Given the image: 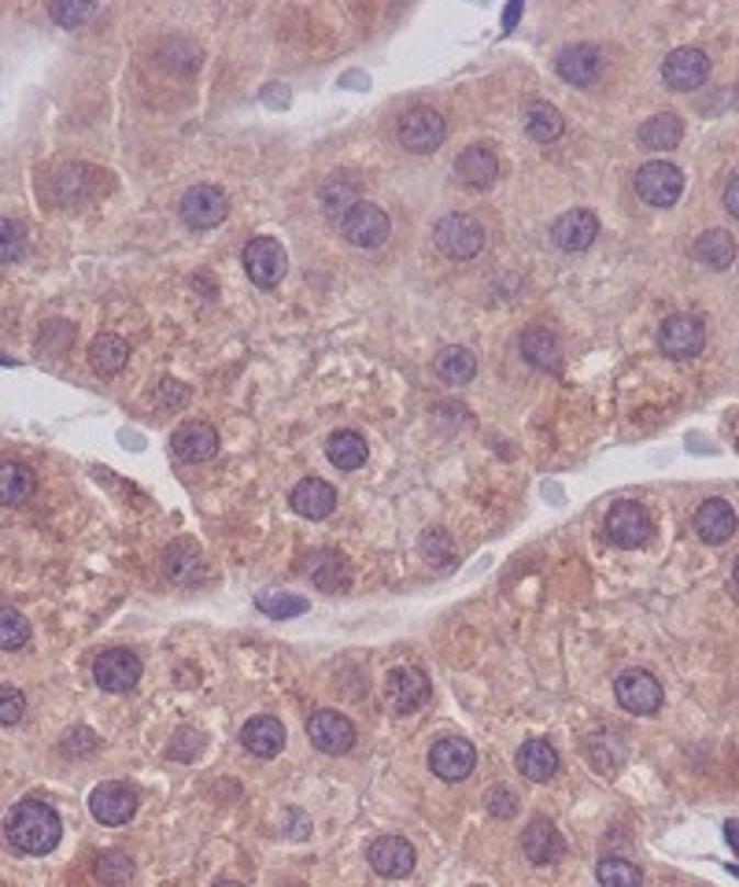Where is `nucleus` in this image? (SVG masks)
Here are the masks:
<instances>
[{"label": "nucleus", "mask_w": 739, "mask_h": 887, "mask_svg": "<svg viewBox=\"0 0 739 887\" xmlns=\"http://www.w3.org/2000/svg\"><path fill=\"white\" fill-rule=\"evenodd\" d=\"M215 887H245V884H237V880H219Z\"/></svg>", "instance_id": "nucleus-52"}, {"label": "nucleus", "mask_w": 739, "mask_h": 887, "mask_svg": "<svg viewBox=\"0 0 739 887\" xmlns=\"http://www.w3.org/2000/svg\"><path fill=\"white\" fill-rule=\"evenodd\" d=\"M164 573L175 584H192L204 577V554L192 540H175L164 551Z\"/></svg>", "instance_id": "nucleus-27"}, {"label": "nucleus", "mask_w": 739, "mask_h": 887, "mask_svg": "<svg viewBox=\"0 0 739 887\" xmlns=\"http://www.w3.org/2000/svg\"><path fill=\"white\" fill-rule=\"evenodd\" d=\"M89 810L100 824H126L137 813V795L119 781H108L89 795Z\"/></svg>", "instance_id": "nucleus-17"}, {"label": "nucleus", "mask_w": 739, "mask_h": 887, "mask_svg": "<svg viewBox=\"0 0 739 887\" xmlns=\"http://www.w3.org/2000/svg\"><path fill=\"white\" fill-rule=\"evenodd\" d=\"M518 770H522L525 781L548 784V781L559 776L562 759H559V751H555L548 740H525L522 751H518Z\"/></svg>", "instance_id": "nucleus-23"}, {"label": "nucleus", "mask_w": 739, "mask_h": 887, "mask_svg": "<svg viewBox=\"0 0 739 887\" xmlns=\"http://www.w3.org/2000/svg\"><path fill=\"white\" fill-rule=\"evenodd\" d=\"M97 751V732L93 729H70L64 736V754H93Z\"/></svg>", "instance_id": "nucleus-45"}, {"label": "nucleus", "mask_w": 739, "mask_h": 887, "mask_svg": "<svg viewBox=\"0 0 739 887\" xmlns=\"http://www.w3.org/2000/svg\"><path fill=\"white\" fill-rule=\"evenodd\" d=\"M595 876L603 887H643L640 865H632L629 858H603L595 865Z\"/></svg>", "instance_id": "nucleus-38"}, {"label": "nucleus", "mask_w": 739, "mask_h": 887, "mask_svg": "<svg viewBox=\"0 0 739 887\" xmlns=\"http://www.w3.org/2000/svg\"><path fill=\"white\" fill-rule=\"evenodd\" d=\"M326 456H329V462H333V467H337V470H359L362 462H367L370 448H367V440H362V433H356V429H340V433H333V437H329Z\"/></svg>", "instance_id": "nucleus-33"}, {"label": "nucleus", "mask_w": 739, "mask_h": 887, "mask_svg": "<svg viewBox=\"0 0 739 887\" xmlns=\"http://www.w3.org/2000/svg\"><path fill=\"white\" fill-rule=\"evenodd\" d=\"M455 178L462 181L473 193H484L495 178H500V156L492 145H470L462 148V156L455 159Z\"/></svg>", "instance_id": "nucleus-15"}, {"label": "nucleus", "mask_w": 739, "mask_h": 887, "mask_svg": "<svg viewBox=\"0 0 739 887\" xmlns=\"http://www.w3.org/2000/svg\"><path fill=\"white\" fill-rule=\"evenodd\" d=\"M384 695H389V703L400 714H411L425 707V699H429V681H425V673L414 670V665H400V670H392L389 677H384Z\"/></svg>", "instance_id": "nucleus-18"}, {"label": "nucleus", "mask_w": 739, "mask_h": 887, "mask_svg": "<svg viewBox=\"0 0 739 887\" xmlns=\"http://www.w3.org/2000/svg\"><path fill=\"white\" fill-rule=\"evenodd\" d=\"M732 581H736V592H739V559H736V566H732Z\"/></svg>", "instance_id": "nucleus-53"}, {"label": "nucleus", "mask_w": 739, "mask_h": 887, "mask_svg": "<svg viewBox=\"0 0 739 887\" xmlns=\"http://www.w3.org/2000/svg\"><path fill=\"white\" fill-rule=\"evenodd\" d=\"M245 270L251 278V285L259 289H275L289 270V256L281 248V240L275 237H251L245 245Z\"/></svg>", "instance_id": "nucleus-6"}, {"label": "nucleus", "mask_w": 739, "mask_h": 887, "mask_svg": "<svg viewBox=\"0 0 739 887\" xmlns=\"http://www.w3.org/2000/svg\"><path fill=\"white\" fill-rule=\"evenodd\" d=\"M555 70H559L562 82H570L576 89L595 86L603 75V53L595 45H570L555 59Z\"/></svg>", "instance_id": "nucleus-16"}, {"label": "nucleus", "mask_w": 739, "mask_h": 887, "mask_svg": "<svg viewBox=\"0 0 739 887\" xmlns=\"http://www.w3.org/2000/svg\"><path fill=\"white\" fill-rule=\"evenodd\" d=\"M522 351H525V359H529L536 370H551V374H559V370H562V345H559V337L548 333V329H529V333H525Z\"/></svg>", "instance_id": "nucleus-31"}, {"label": "nucleus", "mask_w": 739, "mask_h": 887, "mask_svg": "<svg viewBox=\"0 0 739 887\" xmlns=\"http://www.w3.org/2000/svg\"><path fill=\"white\" fill-rule=\"evenodd\" d=\"M595 237H600V218H595L592 211H584V207L566 211V215L555 218V226H551V240L562 251H584V248H592Z\"/></svg>", "instance_id": "nucleus-19"}, {"label": "nucleus", "mask_w": 739, "mask_h": 887, "mask_svg": "<svg viewBox=\"0 0 739 887\" xmlns=\"http://www.w3.org/2000/svg\"><path fill=\"white\" fill-rule=\"evenodd\" d=\"M26 714V695L15 688H0V725H19Z\"/></svg>", "instance_id": "nucleus-43"}, {"label": "nucleus", "mask_w": 739, "mask_h": 887, "mask_svg": "<svg viewBox=\"0 0 739 887\" xmlns=\"http://www.w3.org/2000/svg\"><path fill=\"white\" fill-rule=\"evenodd\" d=\"M437 374L444 385H470L473 374H478V359L470 356L466 348H440L437 356Z\"/></svg>", "instance_id": "nucleus-37"}, {"label": "nucleus", "mask_w": 739, "mask_h": 887, "mask_svg": "<svg viewBox=\"0 0 739 887\" xmlns=\"http://www.w3.org/2000/svg\"><path fill=\"white\" fill-rule=\"evenodd\" d=\"M340 234H344V240H348V245L373 251V248H381L384 240H389L392 222H389V215H384L378 204H370V200H359V204L340 218Z\"/></svg>", "instance_id": "nucleus-5"}, {"label": "nucleus", "mask_w": 739, "mask_h": 887, "mask_svg": "<svg viewBox=\"0 0 739 887\" xmlns=\"http://www.w3.org/2000/svg\"><path fill=\"white\" fill-rule=\"evenodd\" d=\"M525 130H529L533 141H540V145H551V141L562 137V111L548 104V100H533L529 111H525Z\"/></svg>", "instance_id": "nucleus-36"}, {"label": "nucleus", "mask_w": 739, "mask_h": 887, "mask_svg": "<svg viewBox=\"0 0 739 887\" xmlns=\"http://www.w3.org/2000/svg\"><path fill=\"white\" fill-rule=\"evenodd\" d=\"M725 843L736 851V858H739V821H725Z\"/></svg>", "instance_id": "nucleus-50"}, {"label": "nucleus", "mask_w": 739, "mask_h": 887, "mask_svg": "<svg viewBox=\"0 0 739 887\" xmlns=\"http://www.w3.org/2000/svg\"><path fill=\"white\" fill-rule=\"evenodd\" d=\"M26 226L15 218H0V263H19L26 256Z\"/></svg>", "instance_id": "nucleus-41"}, {"label": "nucleus", "mask_w": 739, "mask_h": 887, "mask_svg": "<svg viewBox=\"0 0 739 887\" xmlns=\"http://www.w3.org/2000/svg\"><path fill=\"white\" fill-rule=\"evenodd\" d=\"M396 137H400V145L407 148V153L429 156V153H437V148L444 145L448 126H444V119L433 108H411V111H403V115H400Z\"/></svg>", "instance_id": "nucleus-3"}, {"label": "nucleus", "mask_w": 739, "mask_h": 887, "mask_svg": "<svg viewBox=\"0 0 739 887\" xmlns=\"http://www.w3.org/2000/svg\"><path fill=\"white\" fill-rule=\"evenodd\" d=\"M89 362H93L97 374H119V370L130 362V345L123 337H115V333H100V337L89 345Z\"/></svg>", "instance_id": "nucleus-34"}, {"label": "nucleus", "mask_w": 739, "mask_h": 887, "mask_svg": "<svg viewBox=\"0 0 739 887\" xmlns=\"http://www.w3.org/2000/svg\"><path fill=\"white\" fill-rule=\"evenodd\" d=\"M256 607L262 614H270V618H296V614L307 610V599H300V596H285V592H259V599H256Z\"/></svg>", "instance_id": "nucleus-42"}, {"label": "nucleus", "mask_w": 739, "mask_h": 887, "mask_svg": "<svg viewBox=\"0 0 739 887\" xmlns=\"http://www.w3.org/2000/svg\"><path fill=\"white\" fill-rule=\"evenodd\" d=\"M422 551L429 554V559L448 562V559H451V540H448V532H444V529H433L429 537L422 540Z\"/></svg>", "instance_id": "nucleus-47"}, {"label": "nucleus", "mask_w": 739, "mask_h": 887, "mask_svg": "<svg viewBox=\"0 0 739 887\" xmlns=\"http://www.w3.org/2000/svg\"><path fill=\"white\" fill-rule=\"evenodd\" d=\"M522 851H525V858H529L533 865H551V862L562 858L566 843H562L559 829H555L548 818H533L529 829L522 832Z\"/></svg>", "instance_id": "nucleus-22"}, {"label": "nucleus", "mask_w": 739, "mask_h": 887, "mask_svg": "<svg viewBox=\"0 0 739 887\" xmlns=\"http://www.w3.org/2000/svg\"><path fill=\"white\" fill-rule=\"evenodd\" d=\"M37 478L26 462H0V507H19L34 496Z\"/></svg>", "instance_id": "nucleus-29"}, {"label": "nucleus", "mask_w": 739, "mask_h": 887, "mask_svg": "<svg viewBox=\"0 0 739 887\" xmlns=\"http://www.w3.org/2000/svg\"><path fill=\"white\" fill-rule=\"evenodd\" d=\"M695 532L703 543H725L736 532V510L725 499H706L695 510Z\"/></svg>", "instance_id": "nucleus-25"}, {"label": "nucleus", "mask_w": 739, "mask_h": 887, "mask_svg": "<svg viewBox=\"0 0 739 887\" xmlns=\"http://www.w3.org/2000/svg\"><path fill=\"white\" fill-rule=\"evenodd\" d=\"M181 222L192 229H215L222 218H226V211H229V200L222 189L215 186H192L186 197H181Z\"/></svg>", "instance_id": "nucleus-12"}, {"label": "nucleus", "mask_w": 739, "mask_h": 887, "mask_svg": "<svg viewBox=\"0 0 739 887\" xmlns=\"http://www.w3.org/2000/svg\"><path fill=\"white\" fill-rule=\"evenodd\" d=\"M518 19H522V4H511L507 15H503V30H511L514 23H518Z\"/></svg>", "instance_id": "nucleus-51"}, {"label": "nucleus", "mask_w": 739, "mask_h": 887, "mask_svg": "<svg viewBox=\"0 0 739 887\" xmlns=\"http://www.w3.org/2000/svg\"><path fill=\"white\" fill-rule=\"evenodd\" d=\"M311 581H315L318 592H344L351 581V570H348V559H344L340 551H318L315 559H311Z\"/></svg>", "instance_id": "nucleus-30"}, {"label": "nucleus", "mask_w": 739, "mask_h": 887, "mask_svg": "<svg viewBox=\"0 0 739 887\" xmlns=\"http://www.w3.org/2000/svg\"><path fill=\"white\" fill-rule=\"evenodd\" d=\"M359 200H362L359 197V181L348 178V175H333V178H326V186H322V207H326V215L337 222V226H340V218L359 204Z\"/></svg>", "instance_id": "nucleus-32"}, {"label": "nucleus", "mask_w": 739, "mask_h": 887, "mask_svg": "<svg viewBox=\"0 0 739 887\" xmlns=\"http://www.w3.org/2000/svg\"><path fill=\"white\" fill-rule=\"evenodd\" d=\"M414 846L407 840H400V835H381V840H373L370 846V869L378 876H389V880H400V876H407L414 869Z\"/></svg>", "instance_id": "nucleus-20"}, {"label": "nucleus", "mask_w": 739, "mask_h": 887, "mask_svg": "<svg viewBox=\"0 0 739 887\" xmlns=\"http://www.w3.org/2000/svg\"><path fill=\"white\" fill-rule=\"evenodd\" d=\"M614 692H617V703H622L629 714H658L665 703V692L662 684H658L654 673L647 670H625L622 677L614 681Z\"/></svg>", "instance_id": "nucleus-8"}, {"label": "nucleus", "mask_w": 739, "mask_h": 887, "mask_svg": "<svg viewBox=\"0 0 739 887\" xmlns=\"http://www.w3.org/2000/svg\"><path fill=\"white\" fill-rule=\"evenodd\" d=\"M603 532L614 548H643L647 537H651V514L640 503H614L603 521Z\"/></svg>", "instance_id": "nucleus-7"}, {"label": "nucleus", "mask_w": 739, "mask_h": 887, "mask_svg": "<svg viewBox=\"0 0 739 887\" xmlns=\"http://www.w3.org/2000/svg\"><path fill=\"white\" fill-rule=\"evenodd\" d=\"M433 240H437V248L448 259H455V263H466V259H473L484 248V226L473 215H462V211H455V215H444L437 222V229H433Z\"/></svg>", "instance_id": "nucleus-2"}, {"label": "nucleus", "mask_w": 739, "mask_h": 887, "mask_svg": "<svg viewBox=\"0 0 739 887\" xmlns=\"http://www.w3.org/2000/svg\"><path fill=\"white\" fill-rule=\"evenodd\" d=\"M170 448H175L181 462H208L219 456V433L208 422H186V426L175 429Z\"/></svg>", "instance_id": "nucleus-21"}, {"label": "nucleus", "mask_w": 739, "mask_h": 887, "mask_svg": "<svg viewBox=\"0 0 739 887\" xmlns=\"http://www.w3.org/2000/svg\"><path fill=\"white\" fill-rule=\"evenodd\" d=\"M692 256H695L703 267H710V270H728V267L736 263L739 248H736L732 234H725V229H706L703 237H695Z\"/></svg>", "instance_id": "nucleus-28"}, {"label": "nucleus", "mask_w": 739, "mask_h": 887, "mask_svg": "<svg viewBox=\"0 0 739 887\" xmlns=\"http://www.w3.org/2000/svg\"><path fill=\"white\" fill-rule=\"evenodd\" d=\"M710 78V59H706L703 48H673L662 64V82L673 89V93H692Z\"/></svg>", "instance_id": "nucleus-10"}, {"label": "nucleus", "mask_w": 739, "mask_h": 887, "mask_svg": "<svg viewBox=\"0 0 739 887\" xmlns=\"http://www.w3.org/2000/svg\"><path fill=\"white\" fill-rule=\"evenodd\" d=\"M473 762H478V751H473V743L462 740V736H444L429 751V770L437 773L440 781H466V776L473 773Z\"/></svg>", "instance_id": "nucleus-13"}, {"label": "nucleus", "mask_w": 739, "mask_h": 887, "mask_svg": "<svg viewBox=\"0 0 739 887\" xmlns=\"http://www.w3.org/2000/svg\"><path fill=\"white\" fill-rule=\"evenodd\" d=\"M636 193H640L643 204L651 207H673L684 193V175L681 167L665 164V159H651L636 170Z\"/></svg>", "instance_id": "nucleus-4"}, {"label": "nucleus", "mask_w": 739, "mask_h": 887, "mask_svg": "<svg viewBox=\"0 0 739 887\" xmlns=\"http://www.w3.org/2000/svg\"><path fill=\"white\" fill-rule=\"evenodd\" d=\"M189 392L178 385V381H164V389H159V400H164V407H181L186 403Z\"/></svg>", "instance_id": "nucleus-48"}, {"label": "nucleus", "mask_w": 739, "mask_h": 887, "mask_svg": "<svg viewBox=\"0 0 739 887\" xmlns=\"http://www.w3.org/2000/svg\"><path fill=\"white\" fill-rule=\"evenodd\" d=\"M59 832H64V821H59V813L42 799H23L8 813V840L23 854L56 851Z\"/></svg>", "instance_id": "nucleus-1"}, {"label": "nucleus", "mask_w": 739, "mask_h": 887, "mask_svg": "<svg viewBox=\"0 0 739 887\" xmlns=\"http://www.w3.org/2000/svg\"><path fill=\"white\" fill-rule=\"evenodd\" d=\"M93 873H97V880L104 887H126L130 876H134V862H130L123 851H108V854H100V858H97Z\"/></svg>", "instance_id": "nucleus-39"}, {"label": "nucleus", "mask_w": 739, "mask_h": 887, "mask_svg": "<svg viewBox=\"0 0 739 887\" xmlns=\"http://www.w3.org/2000/svg\"><path fill=\"white\" fill-rule=\"evenodd\" d=\"M706 345V326L695 315H670L658 329V348L670 359H695Z\"/></svg>", "instance_id": "nucleus-9"}, {"label": "nucleus", "mask_w": 739, "mask_h": 887, "mask_svg": "<svg viewBox=\"0 0 739 887\" xmlns=\"http://www.w3.org/2000/svg\"><path fill=\"white\" fill-rule=\"evenodd\" d=\"M30 643V621L12 607H0V651H19Z\"/></svg>", "instance_id": "nucleus-40"}, {"label": "nucleus", "mask_w": 739, "mask_h": 887, "mask_svg": "<svg viewBox=\"0 0 739 887\" xmlns=\"http://www.w3.org/2000/svg\"><path fill=\"white\" fill-rule=\"evenodd\" d=\"M514 810H518V799H514V791L503 788V784H500V788H492V795H489V813H492V818L507 821V818H514Z\"/></svg>", "instance_id": "nucleus-46"}, {"label": "nucleus", "mask_w": 739, "mask_h": 887, "mask_svg": "<svg viewBox=\"0 0 739 887\" xmlns=\"http://www.w3.org/2000/svg\"><path fill=\"white\" fill-rule=\"evenodd\" d=\"M292 510L303 514V518L318 521V518H329L333 507H337V492L333 485H326L322 478H303L296 489H292Z\"/></svg>", "instance_id": "nucleus-24"}, {"label": "nucleus", "mask_w": 739, "mask_h": 887, "mask_svg": "<svg viewBox=\"0 0 739 887\" xmlns=\"http://www.w3.org/2000/svg\"><path fill=\"white\" fill-rule=\"evenodd\" d=\"M725 207H728V215L739 218V175L728 181V189H725Z\"/></svg>", "instance_id": "nucleus-49"}, {"label": "nucleus", "mask_w": 739, "mask_h": 887, "mask_svg": "<svg viewBox=\"0 0 739 887\" xmlns=\"http://www.w3.org/2000/svg\"><path fill=\"white\" fill-rule=\"evenodd\" d=\"M240 743L256 754V759H275V754H281V748H285V729H281V721L278 718H251L245 729H240Z\"/></svg>", "instance_id": "nucleus-26"}, {"label": "nucleus", "mask_w": 739, "mask_h": 887, "mask_svg": "<svg viewBox=\"0 0 739 887\" xmlns=\"http://www.w3.org/2000/svg\"><path fill=\"white\" fill-rule=\"evenodd\" d=\"M307 736L322 754H348L356 748V725L340 710H315L307 718Z\"/></svg>", "instance_id": "nucleus-11"}, {"label": "nucleus", "mask_w": 739, "mask_h": 887, "mask_svg": "<svg viewBox=\"0 0 739 887\" xmlns=\"http://www.w3.org/2000/svg\"><path fill=\"white\" fill-rule=\"evenodd\" d=\"M684 137V123L673 115V111H662V115L647 119L640 126V145L651 148V153H665V148H676Z\"/></svg>", "instance_id": "nucleus-35"}, {"label": "nucleus", "mask_w": 739, "mask_h": 887, "mask_svg": "<svg viewBox=\"0 0 739 887\" xmlns=\"http://www.w3.org/2000/svg\"><path fill=\"white\" fill-rule=\"evenodd\" d=\"M97 8L93 4H53V19L59 26H78L86 19H93Z\"/></svg>", "instance_id": "nucleus-44"}, {"label": "nucleus", "mask_w": 739, "mask_h": 887, "mask_svg": "<svg viewBox=\"0 0 739 887\" xmlns=\"http://www.w3.org/2000/svg\"><path fill=\"white\" fill-rule=\"evenodd\" d=\"M93 677L104 692H130L141 681V659L126 648H111L93 662Z\"/></svg>", "instance_id": "nucleus-14"}]
</instances>
